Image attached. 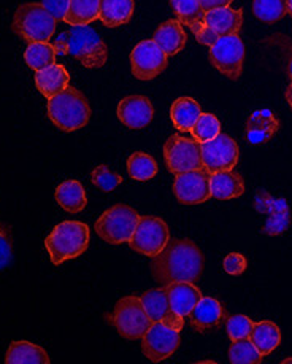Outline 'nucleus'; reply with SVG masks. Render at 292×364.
I'll return each mask as SVG.
<instances>
[{
  "label": "nucleus",
  "instance_id": "obj_1",
  "mask_svg": "<svg viewBox=\"0 0 292 364\" xmlns=\"http://www.w3.org/2000/svg\"><path fill=\"white\" fill-rule=\"evenodd\" d=\"M151 272L162 287L175 282L195 283L203 272V255L193 240L171 239L164 250L153 256Z\"/></svg>",
  "mask_w": 292,
  "mask_h": 364
},
{
  "label": "nucleus",
  "instance_id": "obj_2",
  "mask_svg": "<svg viewBox=\"0 0 292 364\" xmlns=\"http://www.w3.org/2000/svg\"><path fill=\"white\" fill-rule=\"evenodd\" d=\"M56 55L72 56L87 69L104 67L108 59V48L99 33L90 26H73L60 33L54 42Z\"/></svg>",
  "mask_w": 292,
  "mask_h": 364
},
{
  "label": "nucleus",
  "instance_id": "obj_3",
  "mask_svg": "<svg viewBox=\"0 0 292 364\" xmlns=\"http://www.w3.org/2000/svg\"><path fill=\"white\" fill-rule=\"evenodd\" d=\"M90 245V228L81 221H63L45 239V247L54 266L78 258Z\"/></svg>",
  "mask_w": 292,
  "mask_h": 364
},
{
  "label": "nucleus",
  "instance_id": "obj_4",
  "mask_svg": "<svg viewBox=\"0 0 292 364\" xmlns=\"http://www.w3.org/2000/svg\"><path fill=\"white\" fill-rule=\"evenodd\" d=\"M48 117L59 129L73 132L90 123L91 109L83 92L69 85L64 91L48 99Z\"/></svg>",
  "mask_w": 292,
  "mask_h": 364
},
{
  "label": "nucleus",
  "instance_id": "obj_5",
  "mask_svg": "<svg viewBox=\"0 0 292 364\" xmlns=\"http://www.w3.org/2000/svg\"><path fill=\"white\" fill-rule=\"evenodd\" d=\"M58 21L42 4H23L18 6L11 29L26 42H48L56 31Z\"/></svg>",
  "mask_w": 292,
  "mask_h": 364
},
{
  "label": "nucleus",
  "instance_id": "obj_6",
  "mask_svg": "<svg viewBox=\"0 0 292 364\" xmlns=\"http://www.w3.org/2000/svg\"><path fill=\"white\" fill-rule=\"evenodd\" d=\"M139 220V213L132 207L124 204L113 205L96 221V232L108 244L118 245L132 239Z\"/></svg>",
  "mask_w": 292,
  "mask_h": 364
},
{
  "label": "nucleus",
  "instance_id": "obj_7",
  "mask_svg": "<svg viewBox=\"0 0 292 364\" xmlns=\"http://www.w3.org/2000/svg\"><path fill=\"white\" fill-rule=\"evenodd\" d=\"M112 321L117 331L131 341L141 339L153 325L141 304V299L135 296H127L117 302Z\"/></svg>",
  "mask_w": 292,
  "mask_h": 364
},
{
  "label": "nucleus",
  "instance_id": "obj_8",
  "mask_svg": "<svg viewBox=\"0 0 292 364\" xmlns=\"http://www.w3.org/2000/svg\"><path fill=\"white\" fill-rule=\"evenodd\" d=\"M244 59V46L239 33L220 37L210 46V60L222 75L237 80L242 75Z\"/></svg>",
  "mask_w": 292,
  "mask_h": 364
},
{
  "label": "nucleus",
  "instance_id": "obj_9",
  "mask_svg": "<svg viewBox=\"0 0 292 364\" xmlns=\"http://www.w3.org/2000/svg\"><path fill=\"white\" fill-rule=\"evenodd\" d=\"M168 240H171V232L164 220L158 217H140L129 245L132 250L153 258L164 250Z\"/></svg>",
  "mask_w": 292,
  "mask_h": 364
},
{
  "label": "nucleus",
  "instance_id": "obj_10",
  "mask_svg": "<svg viewBox=\"0 0 292 364\" xmlns=\"http://www.w3.org/2000/svg\"><path fill=\"white\" fill-rule=\"evenodd\" d=\"M164 159L172 173L202 168V150L195 139L185 136H172L164 145Z\"/></svg>",
  "mask_w": 292,
  "mask_h": 364
},
{
  "label": "nucleus",
  "instance_id": "obj_11",
  "mask_svg": "<svg viewBox=\"0 0 292 364\" xmlns=\"http://www.w3.org/2000/svg\"><path fill=\"white\" fill-rule=\"evenodd\" d=\"M202 163L210 173L232 171L239 163V145L232 137L220 134L213 140L200 145Z\"/></svg>",
  "mask_w": 292,
  "mask_h": 364
},
{
  "label": "nucleus",
  "instance_id": "obj_12",
  "mask_svg": "<svg viewBox=\"0 0 292 364\" xmlns=\"http://www.w3.org/2000/svg\"><path fill=\"white\" fill-rule=\"evenodd\" d=\"M141 347L149 361L159 363L172 356L180 347V331L167 326L166 323L156 321L141 337Z\"/></svg>",
  "mask_w": 292,
  "mask_h": 364
},
{
  "label": "nucleus",
  "instance_id": "obj_13",
  "mask_svg": "<svg viewBox=\"0 0 292 364\" xmlns=\"http://www.w3.org/2000/svg\"><path fill=\"white\" fill-rule=\"evenodd\" d=\"M210 173L205 167L195 168V171H188L176 173L173 193L176 199L181 204L195 205L212 198L210 191Z\"/></svg>",
  "mask_w": 292,
  "mask_h": 364
},
{
  "label": "nucleus",
  "instance_id": "obj_14",
  "mask_svg": "<svg viewBox=\"0 0 292 364\" xmlns=\"http://www.w3.org/2000/svg\"><path fill=\"white\" fill-rule=\"evenodd\" d=\"M167 58L168 56L159 48V45L154 40H144L131 53L134 77L144 80V82L156 78L166 70Z\"/></svg>",
  "mask_w": 292,
  "mask_h": 364
},
{
  "label": "nucleus",
  "instance_id": "obj_15",
  "mask_svg": "<svg viewBox=\"0 0 292 364\" xmlns=\"http://www.w3.org/2000/svg\"><path fill=\"white\" fill-rule=\"evenodd\" d=\"M254 207L257 208V212L267 215V221L262 228V232L278 235L289 228L291 212L288 202L284 199H275L269 193L262 191L256 194Z\"/></svg>",
  "mask_w": 292,
  "mask_h": 364
},
{
  "label": "nucleus",
  "instance_id": "obj_16",
  "mask_svg": "<svg viewBox=\"0 0 292 364\" xmlns=\"http://www.w3.org/2000/svg\"><path fill=\"white\" fill-rule=\"evenodd\" d=\"M178 21L188 26L197 38V42L212 46L215 40L205 26V10L202 9L199 0H171Z\"/></svg>",
  "mask_w": 292,
  "mask_h": 364
},
{
  "label": "nucleus",
  "instance_id": "obj_17",
  "mask_svg": "<svg viewBox=\"0 0 292 364\" xmlns=\"http://www.w3.org/2000/svg\"><path fill=\"white\" fill-rule=\"evenodd\" d=\"M168 294V302H171L172 314L175 316L178 326L183 329L185 326V318L194 306L202 299V293L199 288H195L194 283L189 282H175L166 287Z\"/></svg>",
  "mask_w": 292,
  "mask_h": 364
},
{
  "label": "nucleus",
  "instance_id": "obj_18",
  "mask_svg": "<svg viewBox=\"0 0 292 364\" xmlns=\"http://www.w3.org/2000/svg\"><path fill=\"white\" fill-rule=\"evenodd\" d=\"M118 118L131 129H144L153 121L154 109L145 96H129L118 104Z\"/></svg>",
  "mask_w": 292,
  "mask_h": 364
},
{
  "label": "nucleus",
  "instance_id": "obj_19",
  "mask_svg": "<svg viewBox=\"0 0 292 364\" xmlns=\"http://www.w3.org/2000/svg\"><path fill=\"white\" fill-rule=\"evenodd\" d=\"M243 23V11L232 10L229 6H220L205 11V26L208 32L212 33L216 42L220 37L230 36V33H239Z\"/></svg>",
  "mask_w": 292,
  "mask_h": 364
},
{
  "label": "nucleus",
  "instance_id": "obj_20",
  "mask_svg": "<svg viewBox=\"0 0 292 364\" xmlns=\"http://www.w3.org/2000/svg\"><path fill=\"white\" fill-rule=\"evenodd\" d=\"M140 299H141V304L145 307L146 315L153 323L162 321L166 323L167 326H171L172 329L181 331V328L178 326V323H176L175 316L172 314L171 302H168V294L166 288H156V289H151V291H146Z\"/></svg>",
  "mask_w": 292,
  "mask_h": 364
},
{
  "label": "nucleus",
  "instance_id": "obj_21",
  "mask_svg": "<svg viewBox=\"0 0 292 364\" xmlns=\"http://www.w3.org/2000/svg\"><path fill=\"white\" fill-rule=\"evenodd\" d=\"M278 127H280V123L270 110L254 112L248 118L247 139L253 145L266 144L278 132Z\"/></svg>",
  "mask_w": 292,
  "mask_h": 364
},
{
  "label": "nucleus",
  "instance_id": "obj_22",
  "mask_svg": "<svg viewBox=\"0 0 292 364\" xmlns=\"http://www.w3.org/2000/svg\"><path fill=\"white\" fill-rule=\"evenodd\" d=\"M188 316L195 329L207 331V329H212L220 325L221 320L224 318V309L220 304V301L213 298H202Z\"/></svg>",
  "mask_w": 292,
  "mask_h": 364
},
{
  "label": "nucleus",
  "instance_id": "obj_23",
  "mask_svg": "<svg viewBox=\"0 0 292 364\" xmlns=\"http://www.w3.org/2000/svg\"><path fill=\"white\" fill-rule=\"evenodd\" d=\"M210 191L212 198L220 200H229L242 196L244 193L243 178L232 171H222L210 175Z\"/></svg>",
  "mask_w": 292,
  "mask_h": 364
},
{
  "label": "nucleus",
  "instance_id": "obj_24",
  "mask_svg": "<svg viewBox=\"0 0 292 364\" xmlns=\"http://www.w3.org/2000/svg\"><path fill=\"white\" fill-rule=\"evenodd\" d=\"M153 40L167 56H173L185 48L186 33L178 19H171L159 26V29L154 32Z\"/></svg>",
  "mask_w": 292,
  "mask_h": 364
},
{
  "label": "nucleus",
  "instance_id": "obj_25",
  "mask_svg": "<svg viewBox=\"0 0 292 364\" xmlns=\"http://www.w3.org/2000/svg\"><path fill=\"white\" fill-rule=\"evenodd\" d=\"M70 85V75L64 65L53 64L36 73V86L45 97L51 99Z\"/></svg>",
  "mask_w": 292,
  "mask_h": 364
},
{
  "label": "nucleus",
  "instance_id": "obj_26",
  "mask_svg": "<svg viewBox=\"0 0 292 364\" xmlns=\"http://www.w3.org/2000/svg\"><path fill=\"white\" fill-rule=\"evenodd\" d=\"M134 9V0H100L99 19L107 28H118L131 21Z\"/></svg>",
  "mask_w": 292,
  "mask_h": 364
},
{
  "label": "nucleus",
  "instance_id": "obj_27",
  "mask_svg": "<svg viewBox=\"0 0 292 364\" xmlns=\"http://www.w3.org/2000/svg\"><path fill=\"white\" fill-rule=\"evenodd\" d=\"M6 364H48L50 358L42 347L27 341L13 342L5 356Z\"/></svg>",
  "mask_w": 292,
  "mask_h": 364
},
{
  "label": "nucleus",
  "instance_id": "obj_28",
  "mask_svg": "<svg viewBox=\"0 0 292 364\" xmlns=\"http://www.w3.org/2000/svg\"><path fill=\"white\" fill-rule=\"evenodd\" d=\"M56 200L65 212L70 213L83 212L87 204L85 188L77 180H67L60 183L56 190Z\"/></svg>",
  "mask_w": 292,
  "mask_h": 364
},
{
  "label": "nucleus",
  "instance_id": "obj_29",
  "mask_svg": "<svg viewBox=\"0 0 292 364\" xmlns=\"http://www.w3.org/2000/svg\"><path fill=\"white\" fill-rule=\"evenodd\" d=\"M200 105L191 97H180L172 104L171 118L176 129L181 132H191L197 118L200 117Z\"/></svg>",
  "mask_w": 292,
  "mask_h": 364
},
{
  "label": "nucleus",
  "instance_id": "obj_30",
  "mask_svg": "<svg viewBox=\"0 0 292 364\" xmlns=\"http://www.w3.org/2000/svg\"><path fill=\"white\" fill-rule=\"evenodd\" d=\"M249 339L254 343V347L259 350V353L262 356H266L270 355L278 346H280L281 333L275 323L261 321L254 323Z\"/></svg>",
  "mask_w": 292,
  "mask_h": 364
},
{
  "label": "nucleus",
  "instance_id": "obj_31",
  "mask_svg": "<svg viewBox=\"0 0 292 364\" xmlns=\"http://www.w3.org/2000/svg\"><path fill=\"white\" fill-rule=\"evenodd\" d=\"M100 0H69L64 23L70 26H87L99 19Z\"/></svg>",
  "mask_w": 292,
  "mask_h": 364
},
{
  "label": "nucleus",
  "instance_id": "obj_32",
  "mask_svg": "<svg viewBox=\"0 0 292 364\" xmlns=\"http://www.w3.org/2000/svg\"><path fill=\"white\" fill-rule=\"evenodd\" d=\"M24 59L32 70L40 72L56 64V50H54V45H50L48 42H33L27 46Z\"/></svg>",
  "mask_w": 292,
  "mask_h": 364
},
{
  "label": "nucleus",
  "instance_id": "obj_33",
  "mask_svg": "<svg viewBox=\"0 0 292 364\" xmlns=\"http://www.w3.org/2000/svg\"><path fill=\"white\" fill-rule=\"evenodd\" d=\"M127 171L134 180L146 181L158 173V164H156L154 158L146 153H134L127 159Z\"/></svg>",
  "mask_w": 292,
  "mask_h": 364
},
{
  "label": "nucleus",
  "instance_id": "obj_34",
  "mask_svg": "<svg viewBox=\"0 0 292 364\" xmlns=\"http://www.w3.org/2000/svg\"><path fill=\"white\" fill-rule=\"evenodd\" d=\"M253 13L259 21L274 24L284 18L288 13V6L284 0H254Z\"/></svg>",
  "mask_w": 292,
  "mask_h": 364
},
{
  "label": "nucleus",
  "instance_id": "obj_35",
  "mask_svg": "<svg viewBox=\"0 0 292 364\" xmlns=\"http://www.w3.org/2000/svg\"><path fill=\"white\" fill-rule=\"evenodd\" d=\"M229 360L232 364H257L262 361V355L248 337V339L232 342L229 350Z\"/></svg>",
  "mask_w": 292,
  "mask_h": 364
},
{
  "label": "nucleus",
  "instance_id": "obj_36",
  "mask_svg": "<svg viewBox=\"0 0 292 364\" xmlns=\"http://www.w3.org/2000/svg\"><path fill=\"white\" fill-rule=\"evenodd\" d=\"M191 134H193V139H195L202 145L205 144V141L213 140L216 136H220L221 124L215 114L200 113V117L197 118V121L193 126Z\"/></svg>",
  "mask_w": 292,
  "mask_h": 364
},
{
  "label": "nucleus",
  "instance_id": "obj_37",
  "mask_svg": "<svg viewBox=\"0 0 292 364\" xmlns=\"http://www.w3.org/2000/svg\"><path fill=\"white\" fill-rule=\"evenodd\" d=\"M253 326H254V323L244 315L230 316L226 323L227 334L232 342L240 341V339H248V337L251 336V331H253Z\"/></svg>",
  "mask_w": 292,
  "mask_h": 364
},
{
  "label": "nucleus",
  "instance_id": "obj_38",
  "mask_svg": "<svg viewBox=\"0 0 292 364\" xmlns=\"http://www.w3.org/2000/svg\"><path fill=\"white\" fill-rule=\"evenodd\" d=\"M92 183L99 186L102 191H113L114 188H117L119 183H122V177L118 173L112 172L110 168H108L107 166H99L97 168H94L92 172Z\"/></svg>",
  "mask_w": 292,
  "mask_h": 364
},
{
  "label": "nucleus",
  "instance_id": "obj_39",
  "mask_svg": "<svg viewBox=\"0 0 292 364\" xmlns=\"http://www.w3.org/2000/svg\"><path fill=\"white\" fill-rule=\"evenodd\" d=\"M13 259V240L11 229L4 223H0V271L10 264Z\"/></svg>",
  "mask_w": 292,
  "mask_h": 364
},
{
  "label": "nucleus",
  "instance_id": "obj_40",
  "mask_svg": "<svg viewBox=\"0 0 292 364\" xmlns=\"http://www.w3.org/2000/svg\"><path fill=\"white\" fill-rule=\"evenodd\" d=\"M247 258L240 253H230L224 259V271L230 275H240L247 269Z\"/></svg>",
  "mask_w": 292,
  "mask_h": 364
},
{
  "label": "nucleus",
  "instance_id": "obj_41",
  "mask_svg": "<svg viewBox=\"0 0 292 364\" xmlns=\"http://www.w3.org/2000/svg\"><path fill=\"white\" fill-rule=\"evenodd\" d=\"M42 5L59 23V21H64L67 9H69V0H42Z\"/></svg>",
  "mask_w": 292,
  "mask_h": 364
},
{
  "label": "nucleus",
  "instance_id": "obj_42",
  "mask_svg": "<svg viewBox=\"0 0 292 364\" xmlns=\"http://www.w3.org/2000/svg\"><path fill=\"white\" fill-rule=\"evenodd\" d=\"M199 2L202 5V9L208 11L213 9H220V6H229L234 2V0H199Z\"/></svg>",
  "mask_w": 292,
  "mask_h": 364
},
{
  "label": "nucleus",
  "instance_id": "obj_43",
  "mask_svg": "<svg viewBox=\"0 0 292 364\" xmlns=\"http://www.w3.org/2000/svg\"><path fill=\"white\" fill-rule=\"evenodd\" d=\"M286 100H288V104L291 105V109H292V83L289 85L288 91H286Z\"/></svg>",
  "mask_w": 292,
  "mask_h": 364
},
{
  "label": "nucleus",
  "instance_id": "obj_44",
  "mask_svg": "<svg viewBox=\"0 0 292 364\" xmlns=\"http://www.w3.org/2000/svg\"><path fill=\"white\" fill-rule=\"evenodd\" d=\"M288 75H289L291 82H292V55H291V58L288 59Z\"/></svg>",
  "mask_w": 292,
  "mask_h": 364
},
{
  "label": "nucleus",
  "instance_id": "obj_45",
  "mask_svg": "<svg viewBox=\"0 0 292 364\" xmlns=\"http://www.w3.org/2000/svg\"><path fill=\"white\" fill-rule=\"evenodd\" d=\"M286 2V6H288V13L292 16V0H284Z\"/></svg>",
  "mask_w": 292,
  "mask_h": 364
},
{
  "label": "nucleus",
  "instance_id": "obj_46",
  "mask_svg": "<svg viewBox=\"0 0 292 364\" xmlns=\"http://www.w3.org/2000/svg\"><path fill=\"white\" fill-rule=\"evenodd\" d=\"M291 363H292V358H288V360L283 361V364H291Z\"/></svg>",
  "mask_w": 292,
  "mask_h": 364
}]
</instances>
